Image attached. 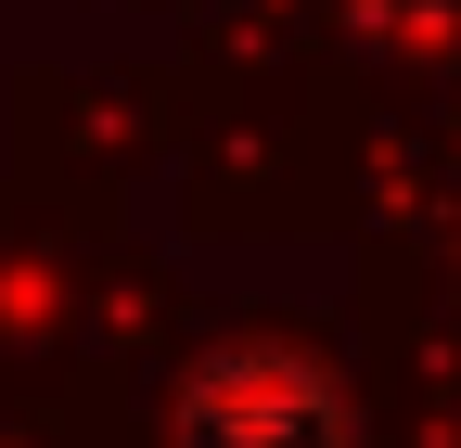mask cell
I'll return each mask as SVG.
<instances>
[{"mask_svg":"<svg viewBox=\"0 0 461 448\" xmlns=\"http://www.w3.org/2000/svg\"><path fill=\"white\" fill-rule=\"evenodd\" d=\"M193 448H333V398L282 359H244L193 398Z\"/></svg>","mask_w":461,"mask_h":448,"instance_id":"cell-1","label":"cell"}]
</instances>
